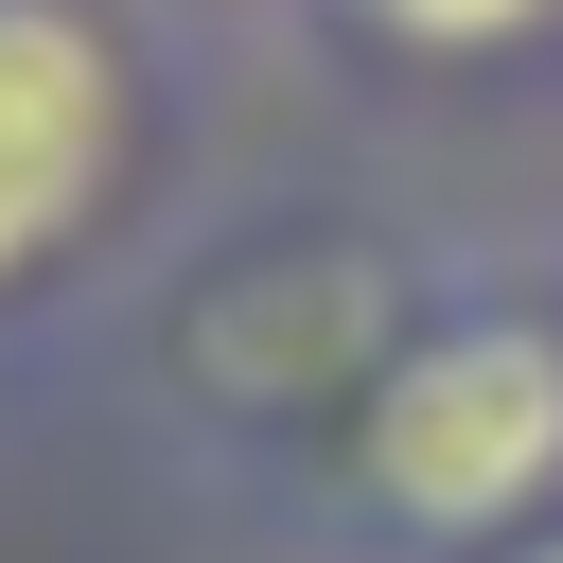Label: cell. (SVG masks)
<instances>
[{
    "label": "cell",
    "instance_id": "4",
    "mask_svg": "<svg viewBox=\"0 0 563 563\" xmlns=\"http://www.w3.org/2000/svg\"><path fill=\"white\" fill-rule=\"evenodd\" d=\"M282 35L369 88H563V0H299Z\"/></svg>",
    "mask_w": 563,
    "mask_h": 563
},
{
    "label": "cell",
    "instance_id": "5",
    "mask_svg": "<svg viewBox=\"0 0 563 563\" xmlns=\"http://www.w3.org/2000/svg\"><path fill=\"white\" fill-rule=\"evenodd\" d=\"M176 18H194V35H211V53H229V35H282V18H299V0H176Z\"/></svg>",
    "mask_w": 563,
    "mask_h": 563
},
{
    "label": "cell",
    "instance_id": "2",
    "mask_svg": "<svg viewBox=\"0 0 563 563\" xmlns=\"http://www.w3.org/2000/svg\"><path fill=\"white\" fill-rule=\"evenodd\" d=\"M211 211V35L176 0H0V369H88Z\"/></svg>",
    "mask_w": 563,
    "mask_h": 563
},
{
    "label": "cell",
    "instance_id": "1",
    "mask_svg": "<svg viewBox=\"0 0 563 563\" xmlns=\"http://www.w3.org/2000/svg\"><path fill=\"white\" fill-rule=\"evenodd\" d=\"M457 211L352 194V176H282V194H211L141 299L88 334V387L211 493L299 510V475L334 457V422L387 387V352L422 334V299L457 282Z\"/></svg>",
    "mask_w": 563,
    "mask_h": 563
},
{
    "label": "cell",
    "instance_id": "6",
    "mask_svg": "<svg viewBox=\"0 0 563 563\" xmlns=\"http://www.w3.org/2000/svg\"><path fill=\"white\" fill-rule=\"evenodd\" d=\"M493 563H563V528H528V545H493Z\"/></svg>",
    "mask_w": 563,
    "mask_h": 563
},
{
    "label": "cell",
    "instance_id": "7",
    "mask_svg": "<svg viewBox=\"0 0 563 563\" xmlns=\"http://www.w3.org/2000/svg\"><path fill=\"white\" fill-rule=\"evenodd\" d=\"M528 264H545V282H563V211H545V229H528Z\"/></svg>",
    "mask_w": 563,
    "mask_h": 563
},
{
    "label": "cell",
    "instance_id": "3",
    "mask_svg": "<svg viewBox=\"0 0 563 563\" xmlns=\"http://www.w3.org/2000/svg\"><path fill=\"white\" fill-rule=\"evenodd\" d=\"M282 528L299 563H493L563 528V282L475 229Z\"/></svg>",
    "mask_w": 563,
    "mask_h": 563
}]
</instances>
